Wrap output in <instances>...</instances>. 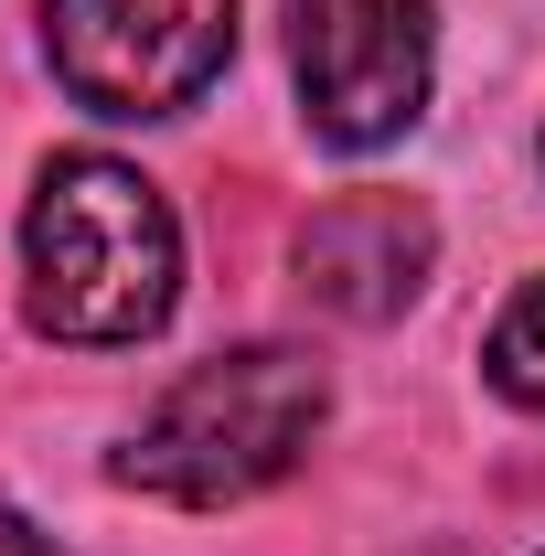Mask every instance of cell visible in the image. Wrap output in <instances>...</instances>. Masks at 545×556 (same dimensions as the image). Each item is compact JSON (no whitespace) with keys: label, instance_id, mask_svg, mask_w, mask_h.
Returning a JSON list of instances; mask_svg holds the SVG:
<instances>
[{"label":"cell","instance_id":"1","mask_svg":"<svg viewBox=\"0 0 545 556\" xmlns=\"http://www.w3.org/2000/svg\"><path fill=\"white\" fill-rule=\"evenodd\" d=\"M172 300H182V225L161 204V182H139L107 150L43 161L22 204V321L43 343L118 353L150 343Z\"/></svg>","mask_w":545,"mask_h":556},{"label":"cell","instance_id":"2","mask_svg":"<svg viewBox=\"0 0 545 556\" xmlns=\"http://www.w3.org/2000/svg\"><path fill=\"white\" fill-rule=\"evenodd\" d=\"M321 417H332V375L300 343H236V353H214V364H193L129 428L118 482L161 492V503H193V514H225L246 492L289 482L300 450L321 439Z\"/></svg>","mask_w":545,"mask_h":556},{"label":"cell","instance_id":"3","mask_svg":"<svg viewBox=\"0 0 545 556\" xmlns=\"http://www.w3.org/2000/svg\"><path fill=\"white\" fill-rule=\"evenodd\" d=\"M43 54L97 118H182L236 54V0H43Z\"/></svg>","mask_w":545,"mask_h":556},{"label":"cell","instance_id":"4","mask_svg":"<svg viewBox=\"0 0 545 556\" xmlns=\"http://www.w3.org/2000/svg\"><path fill=\"white\" fill-rule=\"evenodd\" d=\"M289 75H300L310 139L385 150L428 108L439 22H428V0H289Z\"/></svg>","mask_w":545,"mask_h":556},{"label":"cell","instance_id":"5","mask_svg":"<svg viewBox=\"0 0 545 556\" xmlns=\"http://www.w3.org/2000/svg\"><path fill=\"white\" fill-rule=\"evenodd\" d=\"M428 257H439V225L407 193H332L289 247L300 300H321L332 321H396L428 289Z\"/></svg>","mask_w":545,"mask_h":556},{"label":"cell","instance_id":"6","mask_svg":"<svg viewBox=\"0 0 545 556\" xmlns=\"http://www.w3.org/2000/svg\"><path fill=\"white\" fill-rule=\"evenodd\" d=\"M481 375L524 417H545V278H524V289L503 300V321H492V343H481Z\"/></svg>","mask_w":545,"mask_h":556},{"label":"cell","instance_id":"7","mask_svg":"<svg viewBox=\"0 0 545 556\" xmlns=\"http://www.w3.org/2000/svg\"><path fill=\"white\" fill-rule=\"evenodd\" d=\"M0 556H65V546H54V535H43V525H22V514H11V503H0Z\"/></svg>","mask_w":545,"mask_h":556}]
</instances>
